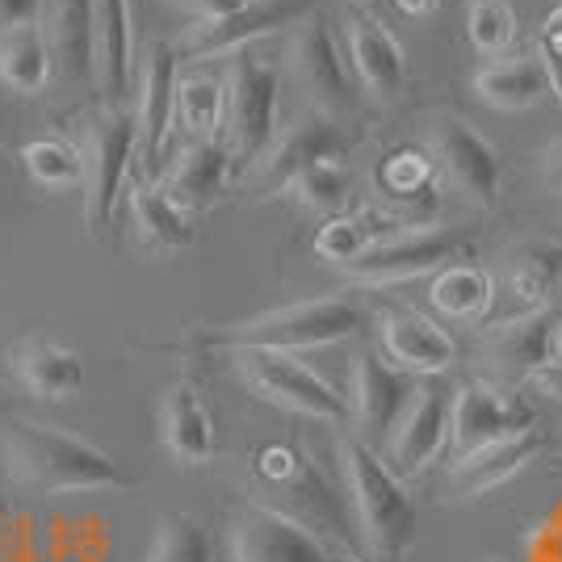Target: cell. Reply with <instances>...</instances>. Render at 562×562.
<instances>
[{"label": "cell", "instance_id": "cell-22", "mask_svg": "<svg viewBox=\"0 0 562 562\" xmlns=\"http://www.w3.org/2000/svg\"><path fill=\"white\" fill-rule=\"evenodd\" d=\"M235 172V156L227 139H198L181 147V156H172V168L165 177L168 198L189 214L211 211L223 198V189Z\"/></svg>", "mask_w": 562, "mask_h": 562}, {"label": "cell", "instance_id": "cell-41", "mask_svg": "<svg viewBox=\"0 0 562 562\" xmlns=\"http://www.w3.org/2000/svg\"><path fill=\"white\" fill-rule=\"evenodd\" d=\"M181 9H189L198 22H206V18H223V13H232L235 4H244V0H177Z\"/></svg>", "mask_w": 562, "mask_h": 562}, {"label": "cell", "instance_id": "cell-23", "mask_svg": "<svg viewBox=\"0 0 562 562\" xmlns=\"http://www.w3.org/2000/svg\"><path fill=\"white\" fill-rule=\"evenodd\" d=\"M47 43L64 85L97 80V9L93 0H47Z\"/></svg>", "mask_w": 562, "mask_h": 562}, {"label": "cell", "instance_id": "cell-9", "mask_svg": "<svg viewBox=\"0 0 562 562\" xmlns=\"http://www.w3.org/2000/svg\"><path fill=\"white\" fill-rule=\"evenodd\" d=\"M349 50H340V38L331 22L315 9L311 18L290 30V43H285V68H290V80L294 89L306 97V105L315 114L340 117L352 110V76H349Z\"/></svg>", "mask_w": 562, "mask_h": 562}, {"label": "cell", "instance_id": "cell-3", "mask_svg": "<svg viewBox=\"0 0 562 562\" xmlns=\"http://www.w3.org/2000/svg\"><path fill=\"white\" fill-rule=\"evenodd\" d=\"M252 504H265L273 513L299 520L328 546H357V520H352L349 495H340L324 479L299 446H260L252 458Z\"/></svg>", "mask_w": 562, "mask_h": 562}, {"label": "cell", "instance_id": "cell-38", "mask_svg": "<svg viewBox=\"0 0 562 562\" xmlns=\"http://www.w3.org/2000/svg\"><path fill=\"white\" fill-rule=\"evenodd\" d=\"M470 47L483 59H499L516 38V13L508 0H467Z\"/></svg>", "mask_w": 562, "mask_h": 562}, {"label": "cell", "instance_id": "cell-14", "mask_svg": "<svg viewBox=\"0 0 562 562\" xmlns=\"http://www.w3.org/2000/svg\"><path fill=\"white\" fill-rule=\"evenodd\" d=\"M232 562H336L331 546L265 504H244L227 525Z\"/></svg>", "mask_w": 562, "mask_h": 562}, {"label": "cell", "instance_id": "cell-13", "mask_svg": "<svg viewBox=\"0 0 562 562\" xmlns=\"http://www.w3.org/2000/svg\"><path fill=\"white\" fill-rule=\"evenodd\" d=\"M428 151L441 168L446 186L470 202V206H495L499 202V186H504V165L499 151L487 135H479L467 117H437L432 135H428Z\"/></svg>", "mask_w": 562, "mask_h": 562}, {"label": "cell", "instance_id": "cell-5", "mask_svg": "<svg viewBox=\"0 0 562 562\" xmlns=\"http://www.w3.org/2000/svg\"><path fill=\"white\" fill-rule=\"evenodd\" d=\"M80 156H85V227L93 239H105L117 218V198L135 172L139 122L131 105L101 101L80 117Z\"/></svg>", "mask_w": 562, "mask_h": 562}, {"label": "cell", "instance_id": "cell-47", "mask_svg": "<svg viewBox=\"0 0 562 562\" xmlns=\"http://www.w3.org/2000/svg\"><path fill=\"white\" fill-rule=\"evenodd\" d=\"M554 361L562 366V328H559V340H554Z\"/></svg>", "mask_w": 562, "mask_h": 562}, {"label": "cell", "instance_id": "cell-34", "mask_svg": "<svg viewBox=\"0 0 562 562\" xmlns=\"http://www.w3.org/2000/svg\"><path fill=\"white\" fill-rule=\"evenodd\" d=\"M495 303V278L479 265H449L432 278V306L449 319H483Z\"/></svg>", "mask_w": 562, "mask_h": 562}, {"label": "cell", "instance_id": "cell-4", "mask_svg": "<svg viewBox=\"0 0 562 562\" xmlns=\"http://www.w3.org/2000/svg\"><path fill=\"white\" fill-rule=\"evenodd\" d=\"M366 328V311L352 299H303V303H285L273 311H260L252 319H239L218 331H202L186 340V349H278V352H303V349H328L340 340H352Z\"/></svg>", "mask_w": 562, "mask_h": 562}, {"label": "cell", "instance_id": "cell-27", "mask_svg": "<svg viewBox=\"0 0 562 562\" xmlns=\"http://www.w3.org/2000/svg\"><path fill=\"white\" fill-rule=\"evenodd\" d=\"M97 9V89L110 105H126L135 80V22L131 0H93Z\"/></svg>", "mask_w": 562, "mask_h": 562}, {"label": "cell", "instance_id": "cell-26", "mask_svg": "<svg viewBox=\"0 0 562 562\" xmlns=\"http://www.w3.org/2000/svg\"><path fill=\"white\" fill-rule=\"evenodd\" d=\"M9 370L18 374L25 391L34 398H47V403H64L85 386V361L80 352L64 345V340H50V336H30L18 349L9 352Z\"/></svg>", "mask_w": 562, "mask_h": 562}, {"label": "cell", "instance_id": "cell-15", "mask_svg": "<svg viewBox=\"0 0 562 562\" xmlns=\"http://www.w3.org/2000/svg\"><path fill=\"white\" fill-rule=\"evenodd\" d=\"M453 441V391L446 386H416L407 412L398 416L386 441V462L398 479H416L432 467Z\"/></svg>", "mask_w": 562, "mask_h": 562}, {"label": "cell", "instance_id": "cell-43", "mask_svg": "<svg viewBox=\"0 0 562 562\" xmlns=\"http://www.w3.org/2000/svg\"><path fill=\"white\" fill-rule=\"evenodd\" d=\"M529 382H533L538 391H546V395L559 398L562 395V366H559V361H550V366H541V370L529 378Z\"/></svg>", "mask_w": 562, "mask_h": 562}, {"label": "cell", "instance_id": "cell-29", "mask_svg": "<svg viewBox=\"0 0 562 562\" xmlns=\"http://www.w3.org/2000/svg\"><path fill=\"white\" fill-rule=\"evenodd\" d=\"M131 214H135V235L147 252L156 257H168V252H181L198 239V227H193V214L181 211L172 198H168L165 186H147V189H131Z\"/></svg>", "mask_w": 562, "mask_h": 562}, {"label": "cell", "instance_id": "cell-42", "mask_svg": "<svg viewBox=\"0 0 562 562\" xmlns=\"http://www.w3.org/2000/svg\"><path fill=\"white\" fill-rule=\"evenodd\" d=\"M541 177H546V186L562 193V139L546 147V156H541Z\"/></svg>", "mask_w": 562, "mask_h": 562}, {"label": "cell", "instance_id": "cell-17", "mask_svg": "<svg viewBox=\"0 0 562 562\" xmlns=\"http://www.w3.org/2000/svg\"><path fill=\"white\" fill-rule=\"evenodd\" d=\"M529 428H533V412L516 398L499 395L487 382H467L453 391V441H449L453 458L495 446L516 432H529Z\"/></svg>", "mask_w": 562, "mask_h": 562}, {"label": "cell", "instance_id": "cell-12", "mask_svg": "<svg viewBox=\"0 0 562 562\" xmlns=\"http://www.w3.org/2000/svg\"><path fill=\"white\" fill-rule=\"evenodd\" d=\"M474 257V239L453 227H412L403 235L382 239L370 257L349 265L345 273L357 285H398V281L437 278L449 265H462Z\"/></svg>", "mask_w": 562, "mask_h": 562}, {"label": "cell", "instance_id": "cell-49", "mask_svg": "<svg viewBox=\"0 0 562 562\" xmlns=\"http://www.w3.org/2000/svg\"><path fill=\"white\" fill-rule=\"evenodd\" d=\"M357 4H366V0H357Z\"/></svg>", "mask_w": 562, "mask_h": 562}, {"label": "cell", "instance_id": "cell-8", "mask_svg": "<svg viewBox=\"0 0 562 562\" xmlns=\"http://www.w3.org/2000/svg\"><path fill=\"white\" fill-rule=\"evenodd\" d=\"M177 47L172 43H151L139 68V151H135V172L131 189L165 186L168 168H172V135H177Z\"/></svg>", "mask_w": 562, "mask_h": 562}, {"label": "cell", "instance_id": "cell-2", "mask_svg": "<svg viewBox=\"0 0 562 562\" xmlns=\"http://www.w3.org/2000/svg\"><path fill=\"white\" fill-rule=\"evenodd\" d=\"M340 470H345V495H349L361 546L374 562H398L416 546V529H420V513L407 492V479H398L374 446L349 432L340 437Z\"/></svg>", "mask_w": 562, "mask_h": 562}, {"label": "cell", "instance_id": "cell-19", "mask_svg": "<svg viewBox=\"0 0 562 562\" xmlns=\"http://www.w3.org/2000/svg\"><path fill=\"white\" fill-rule=\"evenodd\" d=\"M437 177L441 168L428 147L398 143L374 168V189L386 202V214L398 223H420L424 214L437 211Z\"/></svg>", "mask_w": 562, "mask_h": 562}, {"label": "cell", "instance_id": "cell-25", "mask_svg": "<svg viewBox=\"0 0 562 562\" xmlns=\"http://www.w3.org/2000/svg\"><path fill=\"white\" fill-rule=\"evenodd\" d=\"M382 349L407 374H446L458 357V345L441 324L416 311H386L382 315Z\"/></svg>", "mask_w": 562, "mask_h": 562}, {"label": "cell", "instance_id": "cell-24", "mask_svg": "<svg viewBox=\"0 0 562 562\" xmlns=\"http://www.w3.org/2000/svg\"><path fill=\"white\" fill-rule=\"evenodd\" d=\"M562 315L554 306H541L529 315H508L487 331V352L499 370L520 378H533L541 366L554 361V340H559Z\"/></svg>", "mask_w": 562, "mask_h": 562}, {"label": "cell", "instance_id": "cell-39", "mask_svg": "<svg viewBox=\"0 0 562 562\" xmlns=\"http://www.w3.org/2000/svg\"><path fill=\"white\" fill-rule=\"evenodd\" d=\"M47 18V0H0V34L30 30Z\"/></svg>", "mask_w": 562, "mask_h": 562}, {"label": "cell", "instance_id": "cell-20", "mask_svg": "<svg viewBox=\"0 0 562 562\" xmlns=\"http://www.w3.org/2000/svg\"><path fill=\"white\" fill-rule=\"evenodd\" d=\"M160 446L177 467H206L218 453V424L193 378H177L160 398Z\"/></svg>", "mask_w": 562, "mask_h": 562}, {"label": "cell", "instance_id": "cell-33", "mask_svg": "<svg viewBox=\"0 0 562 562\" xmlns=\"http://www.w3.org/2000/svg\"><path fill=\"white\" fill-rule=\"evenodd\" d=\"M227 80L193 71L177 80V131H186L189 143L214 139L227 131Z\"/></svg>", "mask_w": 562, "mask_h": 562}, {"label": "cell", "instance_id": "cell-30", "mask_svg": "<svg viewBox=\"0 0 562 562\" xmlns=\"http://www.w3.org/2000/svg\"><path fill=\"white\" fill-rule=\"evenodd\" d=\"M391 227H398V218H391L386 211L336 214L315 235V257L349 269L361 257H370L382 239H391Z\"/></svg>", "mask_w": 562, "mask_h": 562}, {"label": "cell", "instance_id": "cell-36", "mask_svg": "<svg viewBox=\"0 0 562 562\" xmlns=\"http://www.w3.org/2000/svg\"><path fill=\"white\" fill-rule=\"evenodd\" d=\"M143 562H214V541L198 516L165 513Z\"/></svg>", "mask_w": 562, "mask_h": 562}, {"label": "cell", "instance_id": "cell-45", "mask_svg": "<svg viewBox=\"0 0 562 562\" xmlns=\"http://www.w3.org/2000/svg\"><path fill=\"white\" fill-rule=\"evenodd\" d=\"M395 4L407 13V18H424V13H432L441 0H395Z\"/></svg>", "mask_w": 562, "mask_h": 562}, {"label": "cell", "instance_id": "cell-40", "mask_svg": "<svg viewBox=\"0 0 562 562\" xmlns=\"http://www.w3.org/2000/svg\"><path fill=\"white\" fill-rule=\"evenodd\" d=\"M538 59H541V68H546V80H550V97H559V105H562V50L538 38Z\"/></svg>", "mask_w": 562, "mask_h": 562}, {"label": "cell", "instance_id": "cell-28", "mask_svg": "<svg viewBox=\"0 0 562 562\" xmlns=\"http://www.w3.org/2000/svg\"><path fill=\"white\" fill-rule=\"evenodd\" d=\"M562 281V244L525 239L504 257V290L513 299V315H529L550 306V294Z\"/></svg>", "mask_w": 562, "mask_h": 562}, {"label": "cell", "instance_id": "cell-48", "mask_svg": "<svg viewBox=\"0 0 562 562\" xmlns=\"http://www.w3.org/2000/svg\"><path fill=\"white\" fill-rule=\"evenodd\" d=\"M336 562H357V559H336Z\"/></svg>", "mask_w": 562, "mask_h": 562}, {"label": "cell", "instance_id": "cell-11", "mask_svg": "<svg viewBox=\"0 0 562 562\" xmlns=\"http://www.w3.org/2000/svg\"><path fill=\"white\" fill-rule=\"evenodd\" d=\"M345 151H349V135L340 131V117L306 110V114L281 126L278 139L269 143V151L244 172V186L252 189L257 198H278V193L294 189V181L303 177L306 168L336 160Z\"/></svg>", "mask_w": 562, "mask_h": 562}, {"label": "cell", "instance_id": "cell-31", "mask_svg": "<svg viewBox=\"0 0 562 562\" xmlns=\"http://www.w3.org/2000/svg\"><path fill=\"white\" fill-rule=\"evenodd\" d=\"M474 93L483 97L492 110L520 114V110H533L541 97H550V80H546L541 59H504V64L479 68Z\"/></svg>", "mask_w": 562, "mask_h": 562}, {"label": "cell", "instance_id": "cell-32", "mask_svg": "<svg viewBox=\"0 0 562 562\" xmlns=\"http://www.w3.org/2000/svg\"><path fill=\"white\" fill-rule=\"evenodd\" d=\"M55 76V55H50L47 30L30 25L0 34V80L22 97H38Z\"/></svg>", "mask_w": 562, "mask_h": 562}, {"label": "cell", "instance_id": "cell-35", "mask_svg": "<svg viewBox=\"0 0 562 562\" xmlns=\"http://www.w3.org/2000/svg\"><path fill=\"white\" fill-rule=\"evenodd\" d=\"M22 165L30 181L43 189H76L85 186V156L71 139L47 135V139H30L22 147Z\"/></svg>", "mask_w": 562, "mask_h": 562}, {"label": "cell", "instance_id": "cell-21", "mask_svg": "<svg viewBox=\"0 0 562 562\" xmlns=\"http://www.w3.org/2000/svg\"><path fill=\"white\" fill-rule=\"evenodd\" d=\"M541 446H546L541 428H529V432H516V437H504L495 446H483L474 449V453L453 458V467H449V495L453 499H483V495L499 492L529 462H538Z\"/></svg>", "mask_w": 562, "mask_h": 562}, {"label": "cell", "instance_id": "cell-7", "mask_svg": "<svg viewBox=\"0 0 562 562\" xmlns=\"http://www.w3.org/2000/svg\"><path fill=\"white\" fill-rule=\"evenodd\" d=\"M227 147L235 156V168L257 165L269 151V143L281 131V71L260 50L232 55L227 71Z\"/></svg>", "mask_w": 562, "mask_h": 562}, {"label": "cell", "instance_id": "cell-37", "mask_svg": "<svg viewBox=\"0 0 562 562\" xmlns=\"http://www.w3.org/2000/svg\"><path fill=\"white\" fill-rule=\"evenodd\" d=\"M294 198H299V206L315 214H349V202H352V168L345 165V156H336V160H324V165L306 168L303 177L294 181L290 189Z\"/></svg>", "mask_w": 562, "mask_h": 562}, {"label": "cell", "instance_id": "cell-6", "mask_svg": "<svg viewBox=\"0 0 562 562\" xmlns=\"http://www.w3.org/2000/svg\"><path fill=\"white\" fill-rule=\"evenodd\" d=\"M232 366L252 395L281 407V412H294V416L319 424L349 420V398L340 395L324 374H315L306 361H299L294 352L235 349Z\"/></svg>", "mask_w": 562, "mask_h": 562}, {"label": "cell", "instance_id": "cell-46", "mask_svg": "<svg viewBox=\"0 0 562 562\" xmlns=\"http://www.w3.org/2000/svg\"><path fill=\"white\" fill-rule=\"evenodd\" d=\"M541 546H562V520H554L550 525V533H546V541ZM541 562H562V554H541Z\"/></svg>", "mask_w": 562, "mask_h": 562}, {"label": "cell", "instance_id": "cell-1", "mask_svg": "<svg viewBox=\"0 0 562 562\" xmlns=\"http://www.w3.org/2000/svg\"><path fill=\"white\" fill-rule=\"evenodd\" d=\"M0 462L30 495L122 492L135 483L97 441L38 420H13L0 428Z\"/></svg>", "mask_w": 562, "mask_h": 562}, {"label": "cell", "instance_id": "cell-18", "mask_svg": "<svg viewBox=\"0 0 562 562\" xmlns=\"http://www.w3.org/2000/svg\"><path fill=\"white\" fill-rule=\"evenodd\" d=\"M345 50H349L352 76L361 80V89L370 97L395 101L403 93V85H407V50L366 9H352L345 18Z\"/></svg>", "mask_w": 562, "mask_h": 562}, {"label": "cell", "instance_id": "cell-10", "mask_svg": "<svg viewBox=\"0 0 562 562\" xmlns=\"http://www.w3.org/2000/svg\"><path fill=\"white\" fill-rule=\"evenodd\" d=\"M319 9V0H244L223 18H206L193 22L172 43L177 47V64H202V59H218V55H239L252 43L278 34V30H294V25L311 18Z\"/></svg>", "mask_w": 562, "mask_h": 562}, {"label": "cell", "instance_id": "cell-16", "mask_svg": "<svg viewBox=\"0 0 562 562\" xmlns=\"http://www.w3.org/2000/svg\"><path fill=\"white\" fill-rule=\"evenodd\" d=\"M412 395H416V386H412L407 370H398L395 361H382L370 349L357 352L349 382V416L366 446L391 441V432H395L398 416L407 412Z\"/></svg>", "mask_w": 562, "mask_h": 562}, {"label": "cell", "instance_id": "cell-44", "mask_svg": "<svg viewBox=\"0 0 562 562\" xmlns=\"http://www.w3.org/2000/svg\"><path fill=\"white\" fill-rule=\"evenodd\" d=\"M541 43H550V47L562 50V4L546 18V25H541Z\"/></svg>", "mask_w": 562, "mask_h": 562}]
</instances>
